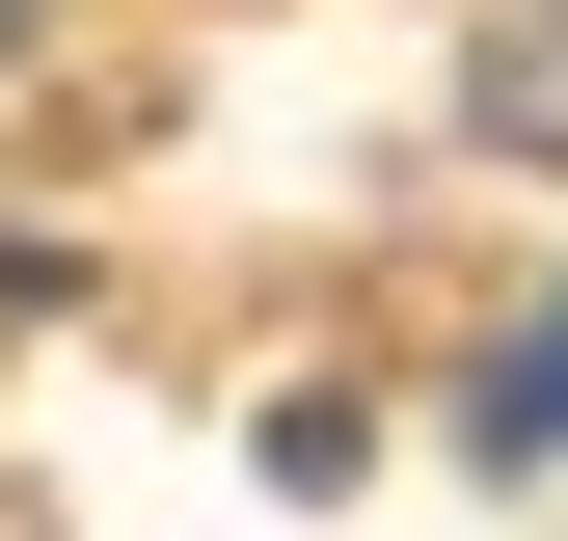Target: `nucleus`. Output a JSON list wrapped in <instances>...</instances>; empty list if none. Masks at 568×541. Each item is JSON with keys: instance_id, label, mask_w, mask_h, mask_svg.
<instances>
[{"instance_id": "1", "label": "nucleus", "mask_w": 568, "mask_h": 541, "mask_svg": "<svg viewBox=\"0 0 568 541\" xmlns=\"http://www.w3.org/2000/svg\"><path fill=\"white\" fill-rule=\"evenodd\" d=\"M460 460H487V488H541V460H568V298H541L487 379H460Z\"/></svg>"}]
</instances>
